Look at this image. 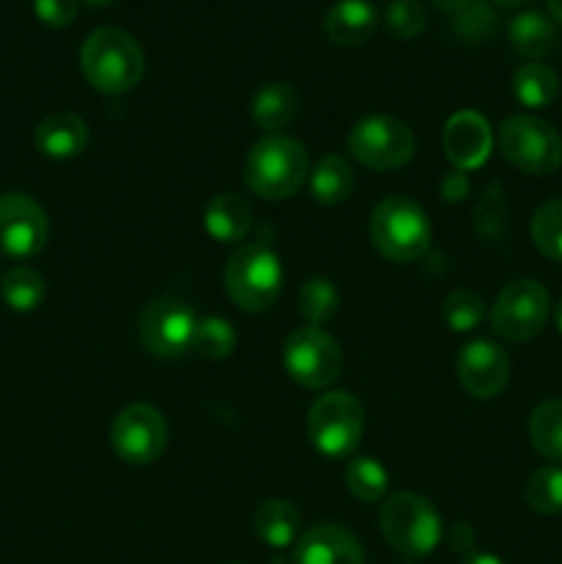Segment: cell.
Masks as SVG:
<instances>
[{
	"label": "cell",
	"instance_id": "obj_43",
	"mask_svg": "<svg viewBox=\"0 0 562 564\" xmlns=\"http://www.w3.org/2000/svg\"><path fill=\"white\" fill-rule=\"evenodd\" d=\"M83 3H86L88 9H102V6L114 3V0H83Z\"/></svg>",
	"mask_w": 562,
	"mask_h": 564
},
{
	"label": "cell",
	"instance_id": "obj_39",
	"mask_svg": "<svg viewBox=\"0 0 562 564\" xmlns=\"http://www.w3.org/2000/svg\"><path fill=\"white\" fill-rule=\"evenodd\" d=\"M430 3H433L435 9L446 11V14H457V11H463L468 3H474V0H430Z\"/></svg>",
	"mask_w": 562,
	"mask_h": 564
},
{
	"label": "cell",
	"instance_id": "obj_11",
	"mask_svg": "<svg viewBox=\"0 0 562 564\" xmlns=\"http://www.w3.org/2000/svg\"><path fill=\"white\" fill-rule=\"evenodd\" d=\"M198 317L180 297H158L147 303L138 323L141 345L154 358H180L193 347Z\"/></svg>",
	"mask_w": 562,
	"mask_h": 564
},
{
	"label": "cell",
	"instance_id": "obj_18",
	"mask_svg": "<svg viewBox=\"0 0 562 564\" xmlns=\"http://www.w3.org/2000/svg\"><path fill=\"white\" fill-rule=\"evenodd\" d=\"M323 28L331 42L356 47L378 31V9L369 0H336L325 14Z\"/></svg>",
	"mask_w": 562,
	"mask_h": 564
},
{
	"label": "cell",
	"instance_id": "obj_8",
	"mask_svg": "<svg viewBox=\"0 0 562 564\" xmlns=\"http://www.w3.org/2000/svg\"><path fill=\"white\" fill-rule=\"evenodd\" d=\"M347 149L361 165L372 171H395L411 163L417 138L406 121L395 116H369L347 135Z\"/></svg>",
	"mask_w": 562,
	"mask_h": 564
},
{
	"label": "cell",
	"instance_id": "obj_19",
	"mask_svg": "<svg viewBox=\"0 0 562 564\" xmlns=\"http://www.w3.org/2000/svg\"><path fill=\"white\" fill-rule=\"evenodd\" d=\"M251 224V207L237 193H218V196L209 198L207 209H204V229H207V235L213 240L226 242V246L246 240Z\"/></svg>",
	"mask_w": 562,
	"mask_h": 564
},
{
	"label": "cell",
	"instance_id": "obj_31",
	"mask_svg": "<svg viewBox=\"0 0 562 564\" xmlns=\"http://www.w3.org/2000/svg\"><path fill=\"white\" fill-rule=\"evenodd\" d=\"M441 317L450 325V330L455 334H468V330L477 328L485 317V301L483 295L472 290H455L444 297L441 303Z\"/></svg>",
	"mask_w": 562,
	"mask_h": 564
},
{
	"label": "cell",
	"instance_id": "obj_13",
	"mask_svg": "<svg viewBox=\"0 0 562 564\" xmlns=\"http://www.w3.org/2000/svg\"><path fill=\"white\" fill-rule=\"evenodd\" d=\"M50 237V220L42 204L28 193L0 196V253L11 259L36 257Z\"/></svg>",
	"mask_w": 562,
	"mask_h": 564
},
{
	"label": "cell",
	"instance_id": "obj_26",
	"mask_svg": "<svg viewBox=\"0 0 562 564\" xmlns=\"http://www.w3.org/2000/svg\"><path fill=\"white\" fill-rule=\"evenodd\" d=\"M0 297L14 312H36L44 301V279L33 268H11L0 281Z\"/></svg>",
	"mask_w": 562,
	"mask_h": 564
},
{
	"label": "cell",
	"instance_id": "obj_4",
	"mask_svg": "<svg viewBox=\"0 0 562 564\" xmlns=\"http://www.w3.org/2000/svg\"><path fill=\"white\" fill-rule=\"evenodd\" d=\"M369 237L378 253L389 262H417L430 251L433 226L428 213L406 196H389L369 218Z\"/></svg>",
	"mask_w": 562,
	"mask_h": 564
},
{
	"label": "cell",
	"instance_id": "obj_28",
	"mask_svg": "<svg viewBox=\"0 0 562 564\" xmlns=\"http://www.w3.org/2000/svg\"><path fill=\"white\" fill-rule=\"evenodd\" d=\"M532 242L545 259L551 262H562V198H551V202L540 204L532 215Z\"/></svg>",
	"mask_w": 562,
	"mask_h": 564
},
{
	"label": "cell",
	"instance_id": "obj_30",
	"mask_svg": "<svg viewBox=\"0 0 562 564\" xmlns=\"http://www.w3.org/2000/svg\"><path fill=\"white\" fill-rule=\"evenodd\" d=\"M507 231V202L501 185H488L474 207V235L483 242H499Z\"/></svg>",
	"mask_w": 562,
	"mask_h": 564
},
{
	"label": "cell",
	"instance_id": "obj_34",
	"mask_svg": "<svg viewBox=\"0 0 562 564\" xmlns=\"http://www.w3.org/2000/svg\"><path fill=\"white\" fill-rule=\"evenodd\" d=\"M452 31L466 44L488 42L496 31V11L485 0H474L463 11L452 14Z\"/></svg>",
	"mask_w": 562,
	"mask_h": 564
},
{
	"label": "cell",
	"instance_id": "obj_15",
	"mask_svg": "<svg viewBox=\"0 0 562 564\" xmlns=\"http://www.w3.org/2000/svg\"><path fill=\"white\" fill-rule=\"evenodd\" d=\"M494 132L477 110H457L444 124V152L455 171H474L488 160Z\"/></svg>",
	"mask_w": 562,
	"mask_h": 564
},
{
	"label": "cell",
	"instance_id": "obj_3",
	"mask_svg": "<svg viewBox=\"0 0 562 564\" xmlns=\"http://www.w3.org/2000/svg\"><path fill=\"white\" fill-rule=\"evenodd\" d=\"M224 284L231 303H237L242 312H268L279 301L281 284H284V268H281L279 253L270 248L268 240L237 248L226 262Z\"/></svg>",
	"mask_w": 562,
	"mask_h": 564
},
{
	"label": "cell",
	"instance_id": "obj_38",
	"mask_svg": "<svg viewBox=\"0 0 562 564\" xmlns=\"http://www.w3.org/2000/svg\"><path fill=\"white\" fill-rule=\"evenodd\" d=\"M474 543H477V538H474V529L468 527V523H455V527L450 529V545L452 551H457V554L472 556Z\"/></svg>",
	"mask_w": 562,
	"mask_h": 564
},
{
	"label": "cell",
	"instance_id": "obj_5",
	"mask_svg": "<svg viewBox=\"0 0 562 564\" xmlns=\"http://www.w3.org/2000/svg\"><path fill=\"white\" fill-rule=\"evenodd\" d=\"M380 532L386 543L406 560H422L433 554L444 538L441 516L424 496L395 494L380 512Z\"/></svg>",
	"mask_w": 562,
	"mask_h": 564
},
{
	"label": "cell",
	"instance_id": "obj_35",
	"mask_svg": "<svg viewBox=\"0 0 562 564\" xmlns=\"http://www.w3.org/2000/svg\"><path fill=\"white\" fill-rule=\"evenodd\" d=\"M386 28H389L391 36L397 39H417L422 36L424 28H428V14H424L422 3L419 0H391L389 9L383 14Z\"/></svg>",
	"mask_w": 562,
	"mask_h": 564
},
{
	"label": "cell",
	"instance_id": "obj_9",
	"mask_svg": "<svg viewBox=\"0 0 562 564\" xmlns=\"http://www.w3.org/2000/svg\"><path fill=\"white\" fill-rule=\"evenodd\" d=\"M284 369L303 389H325L334 383L342 372V350L334 336L323 328H298L287 336Z\"/></svg>",
	"mask_w": 562,
	"mask_h": 564
},
{
	"label": "cell",
	"instance_id": "obj_44",
	"mask_svg": "<svg viewBox=\"0 0 562 564\" xmlns=\"http://www.w3.org/2000/svg\"><path fill=\"white\" fill-rule=\"evenodd\" d=\"M556 328H560V334H562V297H560V303H556Z\"/></svg>",
	"mask_w": 562,
	"mask_h": 564
},
{
	"label": "cell",
	"instance_id": "obj_41",
	"mask_svg": "<svg viewBox=\"0 0 562 564\" xmlns=\"http://www.w3.org/2000/svg\"><path fill=\"white\" fill-rule=\"evenodd\" d=\"M545 3H549L551 17H554V20L562 25V0H545Z\"/></svg>",
	"mask_w": 562,
	"mask_h": 564
},
{
	"label": "cell",
	"instance_id": "obj_21",
	"mask_svg": "<svg viewBox=\"0 0 562 564\" xmlns=\"http://www.w3.org/2000/svg\"><path fill=\"white\" fill-rule=\"evenodd\" d=\"M253 529L264 545L284 551L301 540V512L284 499H268L253 516Z\"/></svg>",
	"mask_w": 562,
	"mask_h": 564
},
{
	"label": "cell",
	"instance_id": "obj_29",
	"mask_svg": "<svg viewBox=\"0 0 562 564\" xmlns=\"http://www.w3.org/2000/svg\"><path fill=\"white\" fill-rule=\"evenodd\" d=\"M339 308V292H336L334 281L328 279H309L298 292V312L309 325L320 328L328 323Z\"/></svg>",
	"mask_w": 562,
	"mask_h": 564
},
{
	"label": "cell",
	"instance_id": "obj_7",
	"mask_svg": "<svg viewBox=\"0 0 562 564\" xmlns=\"http://www.w3.org/2000/svg\"><path fill=\"white\" fill-rule=\"evenodd\" d=\"M499 147L507 163L532 176L554 174L562 165V138L549 121L534 116H510L499 130Z\"/></svg>",
	"mask_w": 562,
	"mask_h": 564
},
{
	"label": "cell",
	"instance_id": "obj_37",
	"mask_svg": "<svg viewBox=\"0 0 562 564\" xmlns=\"http://www.w3.org/2000/svg\"><path fill=\"white\" fill-rule=\"evenodd\" d=\"M468 187H472V182H468L466 171H452V174H446L444 182H441V196H444L446 202L455 204L468 196Z\"/></svg>",
	"mask_w": 562,
	"mask_h": 564
},
{
	"label": "cell",
	"instance_id": "obj_2",
	"mask_svg": "<svg viewBox=\"0 0 562 564\" xmlns=\"http://www.w3.org/2000/svg\"><path fill=\"white\" fill-rule=\"evenodd\" d=\"M242 176H246L251 193L268 198V202L290 198L309 176L306 147L281 132L264 135L248 152Z\"/></svg>",
	"mask_w": 562,
	"mask_h": 564
},
{
	"label": "cell",
	"instance_id": "obj_42",
	"mask_svg": "<svg viewBox=\"0 0 562 564\" xmlns=\"http://www.w3.org/2000/svg\"><path fill=\"white\" fill-rule=\"evenodd\" d=\"M496 6H505V9H516V6H523L529 3V0H494Z\"/></svg>",
	"mask_w": 562,
	"mask_h": 564
},
{
	"label": "cell",
	"instance_id": "obj_24",
	"mask_svg": "<svg viewBox=\"0 0 562 564\" xmlns=\"http://www.w3.org/2000/svg\"><path fill=\"white\" fill-rule=\"evenodd\" d=\"M512 94H516V99L523 108H549L556 99V94H560V77H556V72L549 64L532 61V64H523L516 72Z\"/></svg>",
	"mask_w": 562,
	"mask_h": 564
},
{
	"label": "cell",
	"instance_id": "obj_6",
	"mask_svg": "<svg viewBox=\"0 0 562 564\" xmlns=\"http://www.w3.org/2000/svg\"><path fill=\"white\" fill-rule=\"evenodd\" d=\"M306 430L320 455L334 460L353 455L364 435L361 402L347 391H328L309 411Z\"/></svg>",
	"mask_w": 562,
	"mask_h": 564
},
{
	"label": "cell",
	"instance_id": "obj_20",
	"mask_svg": "<svg viewBox=\"0 0 562 564\" xmlns=\"http://www.w3.org/2000/svg\"><path fill=\"white\" fill-rule=\"evenodd\" d=\"M298 105H301V99L290 83H268L253 94L251 119L259 130L275 135L284 127H290V121L298 116Z\"/></svg>",
	"mask_w": 562,
	"mask_h": 564
},
{
	"label": "cell",
	"instance_id": "obj_23",
	"mask_svg": "<svg viewBox=\"0 0 562 564\" xmlns=\"http://www.w3.org/2000/svg\"><path fill=\"white\" fill-rule=\"evenodd\" d=\"M309 187H312L314 202L323 207H339L350 198L353 193V171L339 154H328L314 165L312 176H309Z\"/></svg>",
	"mask_w": 562,
	"mask_h": 564
},
{
	"label": "cell",
	"instance_id": "obj_40",
	"mask_svg": "<svg viewBox=\"0 0 562 564\" xmlns=\"http://www.w3.org/2000/svg\"><path fill=\"white\" fill-rule=\"evenodd\" d=\"M461 564H501V560H496L494 554H472V556H466Z\"/></svg>",
	"mask_w": 562,
	"mask_h": 564
},
{
	"label": "cell",
	"instance_id": "obj_27",
	"mask_svg": "<svg viewBox=\"0 0 562 564\" xmlns=\"http://www.w3.org/2000/svg\"><path fill=\"white\" fill-rule=\"evenodd\" d=\"M345 488L358 501H380L389 490V474L375 457H353L345 468Z\"/></svg>",
	"mask_w": 562,
	"mask_h": 564
},
{
	"label": "cell",
	"instance_id": "obj_12",
	"mask_svg": "<svg viewBox=\"0 0 562 564\" xmlns=\"http://www.w3.org/2000/svg\"><path fill=\"white\" fill-rule=\"evenodd\" d=\"M169 444V424L158 408L147 402H136L119 411L110 427V446L119 460L130 466H149L163 455Z\"/></svg>",
	"mask_w": 562,
	"mask_h": 564
},
{
	"label": "cell",
	"instance_id": "obj_14",
	"mask_svg": "<svg viewBox=\"0 0 562 564\" xmlns=\"http://www.w3.org/2000/svg\"><path fill=\"white\" fill-rule=\"evenodd\" d=\"M457 383L477 400L501 394L510 383V358L488 339L468 341L457 356Z\"/></svg>",
	"mask_w": 562,
	"mask_h": 564
},
{
	"label": "cell",
	"instance_id": "obj_10",
	"mask_svg": "<svg viewBox=\"0 0 562 564\" xmlns=\"http://www.w3.org/2000/svg\"><path fill=\"white\" fill-rule=\"evenodd\" d=\"M551 297L534 279H518L499 292L490 312V325L507 341H529L545 328Z\"/></svg>",
	"mask_w": 562,
	"mask_h": 564
},
{
	"label": "cell",
	"instance_id": "obj_22",
	"mask_svg": "<svg viewBox=\"0 0 562 564\" xmlns=\"http://www.w3.org/2000/svg\"><path fill=\"white\" fill-rule=\"evenodd\" d=\"M512 50L523 58H543L556 47L560 36H556V25L543 14V11L527 9L516 14L507 28Z\"/></svg>",
	"mask_w": 562,
	"mask_h": 564
},
{
	"label": "cell",
	"instance_id": "obj_25",
	"mask_svg": "<svg viewBox=\"0 0 562 564\" xmlns=\"http://www.w3.org/2000/svg\"><path fill=\"white\" fill-rule=\"evenodd\" d=\"M529 441L540 455L562 463V400H549L534 408L529 419Z\"/></svg>",
	"mask_w": 562,
	"mask_h": 564
},
{
	"label": "cell",
	"instance_id": "obj_33",
	"mask_svg": "<svg viewBox=\"0 0 562 564\" xmlns=\"http://www.w3.org/2000/svg\"><path fill=\"white\" fill-rule=\"evenodd\" d=\"M235 345H237L235 328H231L224 317H204L198 319L191 350L204 358H213V361H220V358L231 356Z\"/></svg>",
	"mask_w": 562,
	"mask_h": 564
},
{
	"label": "cell",
	"instance_id": "obj_1",
	"mask_svg": "<svg viewBox=\"0 0 562 564\" xmlns=\"http://www.w3.org/2000/svg\"><path fill=\"white\" fill-rule=\"evenodd\" d=\"M80 69L97 91L127 94L143 80L147 58L136 39L114 25H102L86 36L80 47Z\"/></svg>",
	"mask_w": 562,
	"mask_h": 564
},
{
	"label": "cell",
	"instance_id": "obj_16",
	"mask_svg": "<svg viewBox=\"0 0 562 564\" xmlns=\"http://www.w3.org/2000/svg\"><path fill=\"white\" fill-rule=\"evenodd\" d=\"M295 564H364V549L347 529L336 523L312 527L295 543Z\"/></svg>",
	"mask_w": 562,
	"mask_h": 564
},
{
	"label": "cell",
	"instance_id": "obj_17",
	"mask_svg": "<svg viewBox=\"0 0 562 564\" xmlns=\"http://www.w3.org/2000/svg\"><path fill=\"white\" fill-rule=\"evenodd\" d=\"M36 149L50 160H72L88 147V127L77 113L61 110L47 116L33 132Z\"/></svg>",
	"mask_w": 562,
	"mask_h": 564
},
{
	"label": "cell",
	"instance_id": "obj_32",
	"mask_svg": "<svg viewBox=\"0 0 562 564\" xmlns=\"http://www.w3.org/2000/svg\"><path fill=\"white\" fill-rule=\"evenodd\" d=\"M527 505L540 516H560L562 512V468L545 466L529 477Z\"/></svg>",
	"mask_w": 562,
	"mask_h": 564
},
{
	"label": "cell",
	"instance_id": "obj_45",
	"mask_svg": "<svg viewBox=\"0 0 562 564\" xmlns=\"http://www.w3.org/2000/svg\"><path fill=\"white\" fill-rule=\"evenodd\" d=\"M408 564H411V562H408Z\"/></svg>",
	"mask_w": 562,
	"mask_h": 564
},
{
	"label": "cell",
	"instance_id": "obj_36",
	"mask_svg": "<svg viewBox=\"0 0 562 564\" xmlns=\"http://www.w3.org/2000/svg\"><path fill=\"white\" fill-rule=\"evenodd\" d=\"M33 11L50 28H66L77 20L80 0H33Z\"/></svg>",
	"mask_w": 562,
	"mask_h": 564
}]
</instances>
